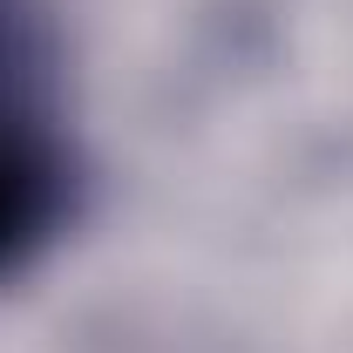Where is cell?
Instances as JSON below:
<instances>
[{
	"instance_id": "6da1fadb",
	"label": "cell",
	"mask_w": 353,
	"mask_h": 353,
	"mask_svg": "<svg viewBox=\"0 0 353 353\" xmlns=\"http://www.w3.org/2000/svg\"><path fill=\"white\" fill-rule=\"evenodd\" d=\"M82 211V157L61 116H0V279L28 272Z\"/></svg>"
},
{
	"instance_id": "7a4b0ae2",
	"label": "cell",
	"mask_w": 353,
	"mask_h": 353,
	"mask_svg": "<svg viewBox=\"0 0 353 353\" xmlns=\"http://www.w3.org/2000/svg\"><path fill=\"white\" fill-rule=\"evenodd\" d=\"M61 34L48 0H0V116H54Z\"/></svg>"
}]
</instances>
